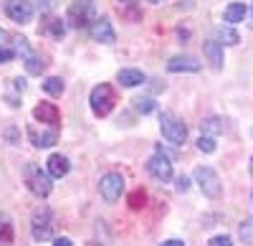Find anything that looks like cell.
<instances>
[{
    "mask_svg": "<svg viewBox=\"0 0 253 246\" xmlns=\"http://www.w3.org/2000/svg\"><path fill=\"white\" fill-rule=\"evenodd\" d=\"M223 119L220 117H208V119H203L200 122V130L205 132V135H218V132H223Z\"/></svg>",
    "mask_w": 253,
    "mask_h": 246,
    "instance_id": "obj_23",
    "label": "cell"
},
{
    "mask_svg": "<svg viewBox=\"0 0 253 246\" xmlns=\"http://www.w3.org/2000/svg\"><path fill=\"white\" fill-rule=\"evenodd\" d=\"M215 33H218V38H220V44H228V46H236L238 41H241V36H238L236 31H230V28H218Z\"/></svg>",
    "mask_w": 253,
    "mask_h": 246,
    "instance_id": "obj_26",
    "label": "cell"
},
{
    "mask_svg": "<svg viewBox=\"0 0 253 246\" xmlns=\"http://www.w3.org/2000/svg\"><path fill=\"white\" fill-rule=\"evenodd\" d=\"M89 104H91V112L96 117H107L114 104H117V94H114V87L112 84H96L89 94Z\"/></svg>",
    "mask_w": 253,
    "mask_h": 246,
    "instance_id": "obj_2",
    "label": "cell"
},
{
    "mask_svg": "<svg viewBox=\"0 0 253 246\" xmlns=\"http://www.w3.org/2000/svg\"><path fill=\"white\" fill-rule=\"evenodd\" d=\"M119 10L129 15V20H137L139 18V8L134 5V0H119Z\"/></svg>",
    "mask_w": 253,
    "mask_h": 246,
    "instance_id": "obj_28",
    "label": "cell"
},
{
    "mask_svg": "<svg viewBox=\"0 0 253 246\" xmlns=\"http://www.w3.org/2000/svg\"><path fill=\"white\" fill-rule=\"evenodd\" d=\"M134 101V109L139 112V114H152L155 109H157V101L152 99V97H137V99H132Z\"/></svg>",
    "mask_w": 253,
    "mask_h": 246,
    "instance_id": "obj_22",
    "label": "cell"
},
{
    "mask_svg": "<svg viewBox=\"0 0 253 246\" xmlns=\"http://www.w3.org/2000/svg\"><path fill=\"white\" fill-rule=\"evenodd\" d=\"M175 186H177V191H180V193H185V191L190 188V180H187L185 175H180V178L175 180Z\"/></svg>",
    "mask_w": 253,
    "mask_h": 246,
    "instance_id": "obj_33",
    "label": "cell"
},
{
    "mask_svg": "<svg viewBox=\"0 0 253 246\" xmlns=\"http://www.w3.org/2000/svg\"><path fill=\"white\" fill-rule=\"evenodd\" d=\"M251 198H253V193H251Z\"/></svg>",
    "mask_w": 253,
    "mask_h": 246,
    "instance_id": "obj_42",
    "label": "cell"
},
{
    "mask_svg": "<svg viewBox=\"0 0 253 246\" xmlns=\"http://www.w3.org/2000/svg\"><path fill=\"white\" fill-rule=\"evenodd\" d=\"M117 79H119V84L126 87V89L139 87V84H144V81H147V76H144L139 69H122V71L117 74Z\"/></svg>",
    "mask_w": 253,
    "mask_h": 246,
    "instance_id": "obj_16",
    "label": "cell"
},
{
    "mask_svg": "<svg viewBox=\"0 0 253 246\" xmlns=\"http://www.w3.org/2000/svg\"><path fill=\"white\" fill-rule=\"evenodd\" d=\"M251 175H253V160H251Z\"/></svg>",
    "mask_w": 253,
    "mask_h": 246,
    "instance_id": "obj_40",
    "label": "cell"
},
{
    "mask_svg": "<svg viewBox=\"0 0 253 246\" xmlns=\"http://www.w3.org/2000/svg\"><path fill=\"white\" fill-rule=\"evenodd\" d=\"M41 33H48L51 38L61 41V38H63V33H66V23H63L61 18H48L46 23L41 26Z\"/></svg>",
    "mask_w": 253,
    "mask_h": 246,
    "instance_id": "obj_17",
    "label": "cell"
},
{
    "mask_svg": "<svg viewBox=\"0 0 253 246\" xmlns=\"http://www.w3.org/2000/svg\"><path fill=\"white\" fill-rule=\"evenodd\" d=\"M0 38H5V31H0Z\"/></svg>",
    "mask_w": 253,
    "mask_h": 246,
    "instance_id": "obj_39",
    "label": "cell"
},
{
    "mask_svg": "<svg viewBox=\"0 0 253 246\" xmlns=\"http://www.w3.org/2000/svg\"><path fill=\"white\" fill-rule=\"evenodd\" d=\"M147 173L160 183H170L172 180V160L167 157V152L162 148L155 150V155L147 160Z\"/></svg>",
    "mask_w": 253,
    "mask_h": 246,
    "instance_id": "obj_7",
    "label": "cell"
},
{
    "mask_svg": "<svg viewBox=\"0 0 253 246\" xmlns=\"http://www.w3.org/2000/svg\"><path fill=\"white\" fill-rule=\"evenodd\" d=\"M46 168H48L51 178H66V175H69V170H71V162H69V157H66V155L53 152V155L48 157V162H46Z\"/></svg>",
    "mask_w": 253,
    "mask_h": 246,
    "instance_id": "obj_15",
    "label": "cell"
},
{
    "mask_svg": "<svg viewBox=\"0 0 253 246\" xmlns=\"http://www.w3.org/2000/svg\"><path fill=\"white\" fill-rule=\"evenodd\" d=\"M31 236L36 241H48L53 236V211L48 206H38L31 216Z\"/></svg>",
    "mask_w": 253,
    "mask_h": 246,
    "instance_id": "obj_4",
    "label": "cell"
},
{
    "mask_svg": "<svg viewBox=\"0 0 253 246\" xmlns=\"http://www.w3.org/2000/svg\"><path fill=\"white\" fill-rule=\"evenodd\" d=\"M193 175H195V183H198V188L203 191V196H205V198L218 200V198L223 196V183H220V178H218V173H215L213 168L198 165Z\"/></svg>",
    "mask_w": 253,
    "mask_h": 246,
    "instance_id": "obj_3",
    "label": "cell"
},
{
    "mask_svg": "<svg viewBox=\"0 0 253 246\" xmlns=\"http://www.w3.org/2000/svg\"><path fill=\"white\" fill-rule=\"evenodd\" d=\"M33 117L41 125H48V127H58V122H61V112L53 101H41V104H36Z\"/></svg>",
    "mask_w": 253,
    "mask_h": 246,
    "instance_id": "obj_11",
    "label": "cell"
},
{
    "mask_svg": "<svg viewBox=\"0 0 253 246\" xmlns=\"http://www.w3.org/2000/svg\"><path fill=\"white\" fill-rule=\"evenodd\" d=\"M53 246H74V241L69 236H58V239H53Z\"/></svg>",
    "mask_w": 253,
    "mask_h": 246,
    "instance_id": "obj_34",
    "label": "cell"
},
{
    "mask_svg": "<svg viewBox=\"0 0 253 246\" xmlns=\"http://www.w3.org/2000/svg\"><path fill=\"white\" fill-rule=\"evenodd\" d=\"M13 49H15V53H20L23 58L33 53L31 46H28V38H23V36H15V38H13Z\"/></svg>",
    "mask_w": 253,
    "mask_h": 246,
    "instance_id": "obj_27",
    "label": "cell"
},
{
    "mask_svg": "<svg viewBox=\"0 0 253 246\" xmlns=\"http://www.w3.org/2000/svg\"><path fill=\"white\" fill-rule=\"evenodd\" d=\"M13 87H15L18 92H23V89H26V79H13Z\"/></svg>",
    "mask_w": 253,
    "mask_h": 246,
    "instance_id": "obj_36",
    "label": "cell"
},
{
    "mask_svg": "<svg viewBox=\"0 0 253 246\" xmlns=\"http://www.w3.org/2000/svg\"><path fill=\"white\" fill-rule=\"evenodd\" d=\"M144 198H147V196H144V191H134V193L129 196V206H132V208L144 206Z\"/></svg>",
    "mask_w": 253,
    "mask_h": 246,
    "instance_id": "obj_30",
    "label": "cell"
},
{
    "mask_svg": "<svg viewBox=\"0 0 253 246\" xmlns=\"http://www.w3.org/2000/svg\"><path fill=\"white\" fill-rule=\"evenodd\" d=\"M43 89H46V94H51V97H61L63 89H66V84H63L61 76H48V79L43 81Z\"/></svg>",
    "mask_w": 253,
    "mask_h": 246,
    "instance_id": "obj_20",
    "label": "cell"
},
{
    "mask_svg": "<svg viewBox=\"0 0 253 246\" xmlns=\"http://www.w3.org/2000/svg\"><path fill=\"white\" fill-rule=\"evenodd\" d=\"M43 69H46V64H43V58H41V56H36V53L26 56V71L31 76H41V74H43Z\"/></svg>",
    "mask_w": 253,
    "mask_h": 246,
    "instance_id": "obj_21",
    "label": "cell"
},
{
    "mask_svg": "<svg viewBox=\"0 0 253 246\" xmlns=\"http://www.w3.org/2000/svg\"><path fill=\"white\" fill-rule=\"evenodd\" d=\"M89 36H91V41H96V44H114L117 41V33H114V28H112V23L107 18H96L89 26Z\"/></svg>",
    "mask_w": 253,
    "mask_h": 246,
    "instance_id": "obj_10",
    "label": "cell"
},
{
    "mask_svg": "<svg viewBox=\"0 0 253 246\" xmlns=\"http://www.w3.org/2000/svg\"><path fill=\"white\" fill-rule=\"evenodd\" d=\"M160 246H185V241H182V239H167V241H162Z\"/></svg>",
    "mask_w": 253,
    "mask_h": 246,
    "instance_id": "obj_35",
    "label": "cell"
},
{
    "mask_svg": "<svg viewBox=\"0 0 253 246\" xmlns=\"http://www.w3.org/2000/svg\"><path fill=\"white\" fill-rule=\"evenodd\" d=\"M86 246H101V244H96V241H89V244H86Z\"/></svg>",
    "mask_w": 253,
    "mask_h": 246,
    "instance_id": "obj_38",
    "label": "cell"
},
{
    "mask_svg": "<svg viewBox=\"0 0 253 246\" xmlns=\"http://www.w3.org/2000/svg\"><path fill=\"white\" fill-rule=\"evenodd\" d=\"M5 137L10 140V145H15V130L10 127V130H5Z\"/></svg>",
    "mask_w": 253,
    "mask_h": 246,
    "instance_id": "obj_37",
    "label": "cell"
},
{
    "mask_svg": "<svg viewBox=\"0 0 253 246\" xmlns=\"http://www.w3.org/2000/svg\"><path fill=\"white\" fill-rule=\"evenodd\" d=\"M203 53H205V58L210 61V66H213V69H223V44H220V41H213V38H210V41H205V44H203Z\"/></svg>",
    "mask_w": 253,
    "mask_h": 246,
    "instance_id": "obj_14",
    "label": "cell"
},
{
    "mask_svg": "<svg viewBox=\"0 0 253 246\" xmlns=\"http://www.w3.org/2000/svg\"><path fill=\"white\" fill-rule=\"evenodd\" d=\"M122 191H124V178L122 173H107V175H101L99 180V193L101 198L107 200V203H117L122 198Z\"/></svg>",
    "mask_w": 253,
    "mask_h": 246,
    "instance_id": "obj_8",
    "label": "cell"
},
{
    "mask_svg": "<svg viewBox=\"0 0 253 246\" xmlns=\"http://www.w3.org/2000/svg\"><path fill=\"white\" fill-rule=\"evenodd\" d=\"M150 3H162V0H150Z\"/></svg>",
    "mask_w": 253,
    "mask_h": 246,
    "instance_id": "obj_41",
    "label": "cell"
},
{
    "mask_svg": "<svg viewBox=\"0 0 253 246\" xmlns=\"http://www.w3.org/2000/svg\"><path fill=\"white\" fill-rule=\"evenodd\" d=\"M15 239V231H13V221L8 213H0V246H10Z\"/></svg>",
    "mask_w": 253,
    "mask_h": 246,
    "instance_id": "obj_18",
    "label": "cell"
},
{
    "mask_svg": "<svg viewBox=\"0 0 253 246\" xmlns=\"http://www.w3.org/2000/svg\"><path fill=\"white\" fill-rule=\"evenodd\" d=\"M160 130H162V137L172 145H185L187 140V127L180 117H175L172 112H162L160 114Z\"/></svg>",
    "mask_w": 253,
    "mask_h": 246,
    "instance_id": "obj_5",
    "label": "cell"
},
{
    "mask_svg": "<svg viewBox=\"0 0 253 246\" xmlns=\"http://www.w3.org/2000/svg\"><path fill=\"white\" fill-rule=\"evenodd\" d=\"M28 137L33 142V148H53L58 142V130L51 127V130H38V127H28Z\"/></svg>",
    "mask_w": 253,
    "mask_h": 246,
    "instance_id": "obj_12",
    "label": "cell"
},
{
    "mask_svg": "<svg viewBox=\"0 0 253 246\" xmlns=\"http://www.w3.org/2000/svg\"><path fill=\"white\" fill-rule=\"evenodd\" d=\"M13 56H15V49H8V46L0 44V64H8V61H13Z\"/></svg>",
    "mask_w": 253,
    "mask_h": 246,
    "instance_id": "obj_31",
    "label": "cell"
},
{
    "mask_svg": "<svg viewBox=\"0 0 253 246\" xmlns=\"http://www.w3.org/2000/svg\"><path fill=\"white\" fill-rule=\"evenodd\" d=\"M66 20L74 28H86L96 20V8H94V0H74L69 5Z\"/></svg>",
    "mask_w": 253,
    "mask_h": 246,
    "instance_id": "obj_6",
    "label": "cell"
},
{
    "mask_svg": "<svg viewBox=\"0 0 253 246\" xmlns=\"http://www.w3.org/2000/svg\"><path fill=\"white\" fill-rule=\"evenodd\" d=\"M167 71H172V74H180V71L195 74V71H200V61L193 58V56H172L170 61H167Z\"/></svg>",
    "mask_w": 253,
    "mask_h": 246,
    "instance_id": "obj_13",
    "label": "cell"
},
{
    "mask_svg": "<svg viewBox=\"0 0 253 246\" xmlns=\"http://www.w3.org/2000/svg\"><path fill=\"white\" fill-rule=\"evenodd\" d=\"M223 18L228 20V23H241V20H246V5L243 3H230L225 8Z\"/></svg>",
    "mask_w": 253,
    "mask_h": 246,
    "instance_id": "obj_19",
    "label": "cell"
},
{
    "mask_svg": "<svg viewBox=\"0 0 253 246\" xmlns=\"http://www.w3.org/2000/svg\"><path fill=\"white\" fill-rule=\"evenodd\" d=\"M238 236H241L243 244L253 246V218H246V221L241 223V226H238Z\"/></svg>",
    "mask_w": 253,
    "mask_h": 246,
    "instance_id": "obj_24",
    "label": "cell"
},
{
    "mask_svg": "<svg viewBox=\"0 0 253 246\" xmlns=\"http://www.w3.org/2000/svg\"><path fill=\"white\" fill-rule=\"evenodd\" d=\"M215 148H218V145H215V137H213V135H205V132H203V135L198 137V150H200V152L210 155V152H215Z\"/></svg>",
    "mask_w": 253,
    "mask_h": 246,
    "instance_id": "obj_25",
    "label": "cell"
},
{
    "mask_svg": "<svg viewBox=\"0 0 253 246\" xmlns=\"http://www.w3.org/2000/svg\"><path fill=\"white\" fill-rule=\"evenodd\" d=\"M56 3H58V0H36V8H38L41 13H48V10L56 8Z\"/></svg>",
    "mask_w": 253,
    "mask_h": 246,
    "instance_id": "obj_32",
    "label": "cell"
},
{
    "mask_svg": "<svg viewBox=\"0 0 253 246\" xmlns=\"http://www.w3.org/2000/svg\"><path fill=\"white\" fill-rule=\"evenodd\" d=\"M5 15L13 20V23L26 26L33 20V5L31 0H5Z\"/></svg>",
    "mask_w": 253,
    "mask_h": 246,
    "instance_id": "obj_9",
    "label": "cell"
},
{
    "mask_svg": "<svg viewBox=\"0 0 253 246\" xmlns=\"http://www.w3.org/2000/svg\"><path fill=\"white\" fill-rule=\"evenodd\" d=\"M208 246H233V239L225 236V234H220V236H213V239H210Z\"/></svg>",
    "mask_w": 253,
    "mask_h": 246,
    "instance_id": "obj_29",
    "label": "cell"
},
{
    "mask_svg": "<svg viewBox=\"0 0 253 246\" xmlns=\"http://www.w3.org/2000/svg\"><path fill=\"white\" fill-rule=\"evenodd\" d=\"M23 175H26V186L28 191L36 196V198H48L51 191H53V178L48 170H41V165H36V162H26L23 168Z\"/></svg>",
    "mask_w": 253,
    "mask_h": 246,
    "instance_id": "obj_1",
    "label": "cell"
}]
</instances>
